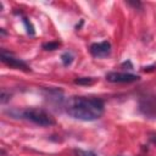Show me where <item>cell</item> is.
I'll return each instance as SVG.
<instances>
[{
	"label": "cell",
	"mask_w": 156,
	"mask_h": 156,
	"mask_svg": "<svg viewBox=\"0 0 156 156\" xmlns=\"http://www.w3.org/2000/svg\"><path fill=\"white\" fill-rule=\"evenodd\" d=\"M0 57H1V61L4 63H6L7 66L12 67V68H16V69H22V71H30V68L28 67V65L22 61L21 58H17L15 57L12 54L5 51V50H1L0 52Z\"/></svg>",
	"instance_id": "277c9868"
},
{
	"label": "cell",
	"mask_w": 156,
	"mask_h": 156,
	"mask_svg": "<svg viewBox=\"0 0 156 156\" xmlns=\"http://www.w3.org/2000/svg\"><path fill=\"white\" fill-rule=\"evenodd\" d=\"M150 140L156 144V133H151V134H150Z\"/></svg>",
	"instance_id": "4fadbf2b"
},
{
	"label": "cell",
	"mask_w": 156,
	"mask_h": 156,
	"mask_svg": "<svg viewBox=\"0 0 156 156\" xmlns=\"http://www.w3.org/2000/svg\"><path fill=\"white\" fill-rule=\"evenodd\" d=\"M68 116L80 121H95L104 113V101L98 98L71 96L65 105Z\"/></svg>",
	"instance_id": "6da1fadb"
},
{
	"label": "cell",
	"mask_w": 156,
	"mask_h": 156,
	"mask_svg": "<svg viewBox=\"0 0 156 156\" xmlns=\"http://www.w3.org/2000/svg\"><path fill=\"white\" fill-rule=\"evenodd\" d=\"M94 82H95V79L93 77H82V78L74 79V83L76 84H79V85H90Z\"/></svg>",
	"instance_id": "52a82bcc"
},
{
	"label": "cell",
	"mask_w": 156,
	"mask_h": 156,
	"mask_svg": "<svg viewBox=\"0 0 156 156\" xmlns=\"http://www.w3.org/2000/svg\"><path fill=\"white\" fill-rule=\"evenodd\" d=\"M74 154H76V156H98L94 151H87V150H82V149H76Z\"/></svg>",
	"instance_id": "8fae6325"
},
{
	"label": "cell",
	"mask_w": 156,
	"mask_h": 156,
	"mask_svg": "<svg viewBox=\"0 0 156 156\" xmlns=\"http://www.w3.org/2000/svg\"><path fill=\"white\" fill-rule=\"evenodd\" d=\"M58 46H60V43H57V41H49V43L43 44V49H45V50H56V49H58Z\"/></svg>",
	"instance_id": "30bf717a"
},
{
	"label": "cell",
	"mask_w": 156,
	"mask_h": 156,
	"mask_svg": "<svg viewBox=\"0 0 156 156\" xmlns=\"http://www.w3.org/2000/svg\"><path fill=\"white\" fill-rule=\"evenodd\" d=\"M139 76L132 73H122V72H108L106 74V79L112 83H133L139 80Z\"/></svg>",
	"instance_id": "5b68a950"
},
{
	"label": "cell",
	"mask_w": 156,
	"mask_h": 156,
	"mask_svg": "<svg viewBox=\"0 0 156 156\" xmlns=\"http://www.w3.org/2000/svg\"><path fill=\"white\" fill-rule=\"evenodd\" d=\"M61 61H62L63 66H69L72 63V61H73V55L71 52L66 51V52H63L61 55Z\"/></svg>",
	"instance_id": "ba28073f"
},
{
	"label": "cell",
	"mask_w": 156,
	"mask_h": 156,
	"mask_svg": "<svg viewBox=\"0 0 156 156\" xmlns=\"http://www.w3.org/2000/svg\"><path fill=\"white\" fill-rule=\"evenodd\" d=\"M18 116L21 118L30 121L38 126H41V127H49V126L55 124L54 117L48 111H45L43 108H35V107L26 108V110L18 112Z\"/></svg>",
	"instance_id": "7a4b0ae2"
},
{
	"label": "cell",
	"mask_w": 156,
	"mask_h": 156,
	"mask_svg": "<svg viewBox=\"0 0 156 156\" xmlns=\"http://www.w3.org/2000/svg\"><path fill=\"white\" fill-rule=\"evenodd\" d=\"M10 93H7L5 89H2V91H1V96H0V101H1V104H6L9 100H10Z\"/></svg>",
	"instance_id": "7c38bea8"
},
{
	"label": "cell",
	"mask_w": 156,
	"mask_h": 156,
	"mask_svg": "<svg viewBox=\"0 0 156 156\" xmlns=\"http://www.w3.org/2000/svg\"><path fill=\"white\" fill-rule=\"evenodd\" d=\"M22 22H23V24H24V27H26V30H27V33H28L29 35H34V28H33L32 23L28 21V18L23 17V18H22Z\"/></svg>",
	"instance_id": "9c48e42d"
},
{
	"label": "cell",
	"mask_w": 156,
	"mask_h": 156,
	"mask_svg": "<svg viewBox=\"0 0 156 156\" xmlns=\"http://www.w3.org/2000/svg\"><path fill=\"white\" fill-rule=\"evenodd\" d=\"M139 110L144 116L156 118V95H146L140 98Z\"/></svg>",
	"instance_id": "3957f363"
},
{
	"label": "cell",
	"mask_w": 156,
	"mask_h": 156,
	"mask_svg": "<svg viewBox=\"0 0 156 156\" xmlns=\"http://www.w3.org/2000/svg\"><path fill=\"white\" fill-rule=\"evenodd\" d=\"M89 50L94 57H106L111 52V44L107 40L101 43H94L90 45Z\"/></svg>",
	"instance_id": "8992f818"
}]
</instances>
